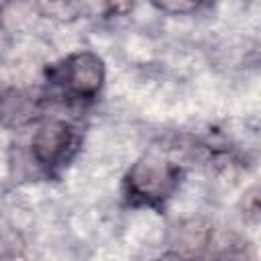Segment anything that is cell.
<instances>
[{
	"instance_id": "cell-1",
	"label": "cell",
	"mask_w": 261,
	"mask_h": 261,
	"mask_svg": "<svg viewBox=\"0 0 261 261\" xmlns=\"http://www.w3.org/2000/svg\"><path fill=\"white\" fill-rule=\"evenodd\" d=\"M130 192L145 200H163L175 186V171L171 165L155 153L141 157L128 173Z\"/></svg>"
},
{
	"instance_id": "cell-2",
	"label": "cell",
	"mask_w": 261,
	"mask_h": 261,
	"mask_svg": "<svg viewBox=\"0 0 261 261\" xmlns=\"http://www.w3.org/2000/svg\"><path fill=\"white\" fill-rule=\"evenodd\" d=\"M65 80L73 94L77 96H94L104 80V67L98 55L84 51L73 55L65 67Z\"/></svg>"
},
{
	"instance_id": "cell-3",
	"label": "cell",
	"mask_w": 261,
	"mask_h": 261,
	"mask_svg": "<svg viewBox=\"0 0 261 261\" xmlns=\"http://www.w3.org/2000/svg\"><path fill=\"white\" fill-rule=\"evenodd\" d=\"M71 143V130L65 122L51 120L45 122L33 137V153L45 165H55L63 159Z\"/></svg>"
},
{
	"instance_id": "cell-4",
	"label": "cell",
	"mask_w": 261,
	"mask_h": 261,
	"mask_svg": "<svg viewBox=\"0 0 261 261\" xmlns=\"http://www.w3.org/2000/svg\"><path fill=\"white\" fill-rule=\"evenodd\" d=\"M31 112H33V102L18 92L6 94L0 102V114L10 122H24L27 118H31Z\"/></svg>"
},
{
	"instance_id": "cell-5",
	"label": "cell",
	"mask_w": 261,
	"mask_h": 261,
	"mask_svg": "<svg viewBox=\"0 0 261 261\" xmlns=\"http://www.w3.org/2000/svg\"><path fill=\"white\" fill-rule=\"evenodd\" d=\"M39 8L43 10V14L51 16V18H73L80 14L82 8V0H39Z\"/></svg>"
},
{
	"instance_id": "cell-6",
	"label": "cell",
	"mask_w": 261,
	"mask_h": 261,
	"mask_svg": "<svg viewBox=\"0 0 261 261\" xmlns=\"http://www.w3.org/2000/svg\"><path fill=\"white\" fill-rule=\"evenodd\" d=\"M208 237H210V228L206 224H202L200 220H192L181 228V243H184V247H190V249L206 245Z\"/></svg>"
},
{
	"instance_id": "cell-7",
	"label": "cell",
	"mask_w": 261,
	"mask_h": 261,
	"mask_svg": "<svg viewBox=\"0 0 261 261\" xmlns=\"http://www.w3.org/2000/svg\"><path fill=\"white\" fill-rule=\"evenodd\" d=\"M151 2L157 8L165 10V12L177 14V12H190V10H194L200 0H151Z\"/></svg>"
},
{
	"instance_id": "cell-8",
	"label": "cell",
	"mask_w": 261,
	"mask_h": 261,
	"mask_svg": "<svg viewBox=\"0 0 261 261\" xmlns=\"http://www.w3.org/2000/svg\"><path fill=\"white\" fill-rule=\"evenodd\" d=\"M16 251V237L8 228H0V257L12 255Z\"/></svg>"
},
{
	"instance_id": "cell-9",
	"label": "cell",
	"mask_w": 261,
	"mask_h": 261,
	"mask_svg": "<svg viewBox=\"0 0 261 261\" xmlns=\"http://www.w3.org/2000/svg\"><path fill=\"white\" fill-rule=\"evenodd\" d=\"M6 47V35H4V31L0 29V51Z\"/></svg>"
}]
</instances>
